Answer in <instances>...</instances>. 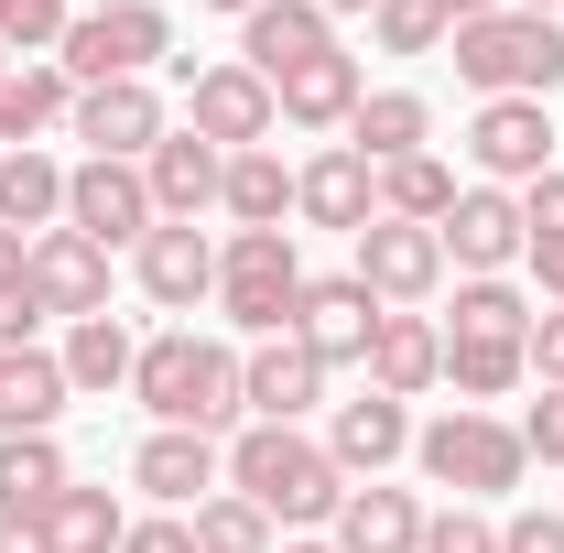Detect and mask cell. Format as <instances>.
I'll return each mask as SVG.
<instances>
[{
	"instance_id": "cell-33",
	"label": "cell",
	"mask_w": 564,
	"mask_h": 553,
	"mask_svg": "<svg viewBox=\"0 0 564 553\" xmlns=\"http://www.w3.org/2000/svg\"><path fill=\"white\" fill-rule=\"evenodd\" d=\"M445 380H456V402L478 413V402H499V391L532 380V358H521V337H445Z\"/></svg>"
},
{
	"instance_id": "cell-26",
	"label": "cell",
	"mask_w": 564,
	"mask_h": 553,
	"mask_svg": "<svg viewBox=\"0 0 564 553\" xmlns=\"http://www.w3.org/2000/svg\"><path fill=\"white\" fill-rule=\"evenodd\" d=\"M434 380H445V326H434V315H380V337H369V391L413 402Z\"/></svg>"
},
{
	"instance_id": "cell-53",
	"label": "cell",
	"mask_w": 564,
	"mask_h": 553,
	"mask_svg": "<svg viewBox=\"0 0 564 553\" xmlns=\"http://www.w3.org/2000/svg\"><path fill=\"white\" fill-rule=\"evenodd\" d=\"M76 11H120V0H76Z\"/></svg>"
},
{
	"instance_id": "cell-37",
	"label": "cell",
	"mask_w": 564,
	"mask_h": 553,
	"mask_svg": "<svg viewBox=\"0 0 564 553\" xmlns=\"http://www.w3.org/2000/svg\"><path fill=\"white\" fill-rule=\"evenodd\" d=\"M369 22H380V55H445V33H456L445 0H380Z\"/></svg>"
},
{
	"instance_id": "cell-29",
	"label": "cell",
	"mask_w": 564,
	"mask_h": 553,
	"mask_svg": "<svg viewBox=\"0 0 564 553\" xmlns=\"http://www.w3.org/2000/svg\"><path fill=\"white\" fill-rule=\"evenodd\" d=\"M217 207H228V228H282V217H293V163H282L272 141H261V152H228Z\"/></svg>"
},
{
	"instance_id": "cell-50",
	"label": "cell",
	"mask_w": 564,
	"mask_h": 553,
	"mask_svg": "<svg viewBox=\"0 0 564 553\" xmlns=\"http://www.w3.org/2000/svg\"><path fill=\"white\" fill-rule=\"evenodd\" d=\"M315 11H326V22H337V11H380V0H315Z\"/></svg>"
},
{
	"instance_id": "cell-32",
	"label": "cell",
	"mask_w": 564,
	"mask_h": 553,
	"mask_svg": "<svg viewBox=\"0 0 564 553\" xmlns=\"http://www.w3.org/2000/svg\"><path fill=\"white\" fill-rule=\"evenodd\" d=\"M467 185H456V163H434V152H402V163H380V217H413V228H445Z\"/></svg>"
},
{
	"instance_id": "cell-15",
	"label": "cell",
	"mask_w": 564,
	"mask_h": 553,
	"mask_svg": "<svg viewBox=\"0 0 564 553\" xmlns=\"http://www.w3.org/2000/svg\"><path fill=\"white\" fill-rule=\"evenodd\" d=\"M217 478H228V445H217V434L152 423V434L131 445V488H141V499H163V510H196V499H217Z\"/></svg>"
},
{
	"instance_id": "cell-45",
	"label": "cell",
	"mask_w": 564,
	"mask_h": 553,
	"mask_svg": "<svg viewBox=\"0 0 564 553\" xmlns=\"http://www.w3.org/2000/svg\"><path fill=\"white\" fill-rule=\"evenodd\" d=\"M33 326H44V304H33V282H11L0 293V347H33Z\"/></svg>"
},
{
	"instance_id": "cell-44",
	"label": "cell",
	"mask_w": 564,
	"mask_h": 553,
	"mask_svg": "<svg viewBox=\"0 0 564 553\" xmlns=\"http://www.w3.org/2000/svg\"><path fill=\"white\" fill-rule=\"evenodd\" d=\"M521 228H532V239H564V163L521 185Z\"/></svg>"
},
{
	"instance_id": "cell-35",
	"label": "cell",
	"mask_w": 564,
	"mask_h": 553,
	"mask_svg": "<svg viewBox=\"0 0 564 553\" xmlns=\"http://www.w3.org/2000/svg\"><path fill=\"white\" fill-rule=\"evenodd\" d=\"M445 337H532V293L521 282H456Z\"/></svg>"
},
{
	"instance_id": "cell-2",
	"label": "cell",
	"mask_w": 564,
	"mask_h": 553,
	"mask_svg": "<svg viewBox=\"0 0 564 553\" xmlns=\"http://www.w3.org/2000/svg\"><path fill=\"white\" fill-rule=\"evenodd\" d=\"M131 402L152 423H185V434H228V423L250 413V402H239V347H228V337H196V326L141 337Z\"/></svg>"
},
{
	"instance_id": "cell-38",
	"label": "cell",
	"mask_w": 564,
	"mask_h": 553,
	"mask_svg": "<svg viewBox=\"0 0 564 553\" xmlns=\"http://www.w3.org/2000/svg\"><path fill=\"white\" fill-rule=\"evenodd\" d=\"M66 22H76V0H0V44L11 55H55Z\"/></svg>"
},
{
	"instance_id": "cell-54",
	"label": "cell",
	"mask_w": 564,
	"mask_h": 553,
	"mask_svg": "<svg viewBox=\"0 0 564 553\" xmlns=\"http://www.w3.org/2000/svg\"><path fill=\"white\" fill-rule=\"evenodd\" d=\"M11 66H22V55H11V44H0V76H11Z\"/></svg>"
},
{
	"instance_id": "cell-22",
	"label": "cell",
	"mask_w": 564,
	"mask_h": 553,
	"mask_svg": "<svg viewBox=\"0 0 564 553\" xmlns=\"http://www.w3.org/2000/svg\"><path fill=\"white\" fill-rule=\"evenodd\" d=\"M326 543H337V553H423V499L369 478V488H348V499H337Z\"/></svg>"
},
{
	"instance_id": "cell-5",
	"label": "cell",
	"mask_w": 564,
	"mask_h": 553,
	"mask_svg": "<svg viewBox=\"0 0 564 553\" xmlns=\"http://www.w3.org/2000/svg\"><path fill=\"white\" fill-rule=\"evenodd\" d=\"M413 456H423V478H434V488H456L467 510H478V499H499V488H521V467H532V456H521V423L467 413V402L423 423V434H413Z\"/></svg>"
},
{
	"instance_id": "cell-6",
	"label": "cell",
	"mask_w": 564,
	"mask_h": 553,
	"mask_svg": "<svg viewBox=\"0 0 564 553\" xmlns=\"http://www.w3.org/2000/svg\"><path fill=\"white\" fill-rule=\"evenodd\" d=\"M174 55V22L152 11V0H120V11H76L66 44H55V66L76 76V87H109V76H152Z\"/></svg>"
},
{
	"instance_id": "cell-13",
	"label": "cell",
	"mask_w": 564,
	"mask_h": 553,
	"mask_svg": "<svg viewBox=\"0 0 564 553\" xmlns=\"http://www.w3.org/2000/svg\"><path fill=\"white\" fill-rule=\"evenodd\" d=\"M66 228H87L98 250H141L163 217H152V185H141V163H76L66 174Z\"/></svg>"
},
{
	"instance_id": "cell-47",
	"label": "cell",
	"mask_w": 564,
	"mask_h": 553,
	"mask_svg": "<svg viewBox=\"0 0 564 553\" xmlns=\"http://www.w3.org/2000/svg\"><path fill=\"white\" fill-rule=\"evenodd\" d=\"M22 272H33V239H22V228H0V293H11Z\"/></svg>"
},
{
	"instance_id": "cell-11",
	"label": "cell",
	"mask_w": 564,
	"mask_h": 553,
	"mask_svg": "<svg viewBox=\"0 0 564 553\" xmlns=\"http://www.w3.org/2000/svg\"><path fill=\"white\" fill-rule=\"evenodd\" d=\"M66 131L98 152V163H152V141L174 131L163 120V98H152V76H109V87H76Z\"/></svg>"
},
{
	"instance_id": "cell-24",
	"label": "cell",
	"mask_w": 564,
	"mask_h": 553,
	"mask_svg": "<svg viewBox=\"0 0 564 553\" xmlns=\"http://www.w3.org/2000/svg\"><path fill=\"white\" fill-rule=\"evenodd\" d=\"M76 402L55 347H0V434H55V413Z\"/></svg>"
},
{
	"instance_id": "cell-36",
	"label": "cell",
	"mask_w": 564,
	"mask_h": 553,
	"mask_svg": "<svg viewBox=\"0 0 564 553\" xmlns=\"http://www.w3.org/2000/svg\"><path fill=\"white\" fill-rule=\"evenodd\" d=\"M185 521H196V553H272V521H261V510H250L239 488H217V499H196Z\"/></svg>"
},
{
	"instance_id": "cell-42",
	"label": "cell",
	"mask_w": 564,
	"mask_h": 553,
	"mask_svg": "<svg viewBox=\"0 0 564 553\" xmlns=\"http://www.w3.org/2000/svg\"><path fill=\"white\" fill-rule=\"evenodd\" d=\"M499 553H564V510H510L499 521Z\"/></svg>"
},
{
	"instance_id": "cell-49",
	"label": "cell",
	"mask_w": 564,
	"mask_h": 553,
	"mask_svg": "<svg viewBox=\"0 0 564 553\" xmlns=\"http://www.w3.org/2000/svg\"><path fill=\"white\" fill-rule=\"evenodd\" d=\"M272 553H337V543H326V532H293V543H272Z\"/></svg>"
},
{
	"instance_id": "cell-27",
	"label": "cell",
	"mask_w": 564,
	"mask_h": 553,
	"mask_svg": "<svg viewBox=\"0 0 564 553\" xmlns=\"http://www.w3.org/2000/svg\"><path fill=\"white\" fill-rule=\"evenodd\" d=\"M66 445L55 434H0V521H44L66 499Z\"/></svg>"
},
{
	"instance_id": "cell-16",
	"label": "cell",
	"mask_w": 564,
	"mask_h": 553,
	"mask_svg": "<svg viewBox=\"0 0 564 553\" xmlns=\"http://www.w3.org/2000/svg\"><path fill=\"white\" fill-rule=\"evenodd\" d=\"M293 217H304V228H369V217H380V163H369V152H348V141H326V152H315V163H293Z\"/></svg>"
},
{
	"instance_id": "cell-23",
	"label": "cell",
	"mask_w": 564,
	"mask_h": 553,
	"mask_svg": "<svg viewBox=\"0 0 564 553\" xmlns=\"http://www.w3.org/2000/svg\"><path fill=\"white\" fill-rule=\"evenodd\" d=\"M358 98H369V76H358L348 44H337V55H315V66H293V76L272 87V109L293 120V131H348Z\"/></svg>"
},
{
	"instance_id": "cell-28",
	"label": "cell",
	"mask_w": 564,
	"mask_h": 553,
	"mask_svg": "<svg viewBox=\"0 0 564 553\" xmlns=\"http://www.w3.org/2000/svg\"><path fill=\"white\" fill-rule=\"evenodd\" d=\"M0 228H22V239L66 228V163L55 152H0Z\"/></svg>"
},
{
	"instance_id": "cell-7",
	"label": "cell",
	"mask_w": 564,
	"mask_h": 553,
	"mask_svg": "<svg viewBox=\"0 0 564 553\" xmlns=\"http://www.w3.org/2000/svg\"><path fill=\"white\" fill-rule=\"evenodd\" d=\"M348 250H358L348 272L369 282L391 315H423V304L445 293V239H434V228H413V217H369Z\"/></svg>"
},
{
	"instance_id": "cell-20",
	"label": "cell",
	"mask_w": 564,
	"mask_h": 553,
	"mask_svg": "<svg viewBox=\"0 0 564 553\" xmlns=\"http://www.w3.org/2000/svg\"><path fill=\"white\" fill-rule=\"evenodd\" d=\"M326 456H337V478H380L391 456H413V413L391 402V391H358V402H337L326 413Z\"/></svg>"
},
{
	"instance_id": "cell-39",
	"label": "cell",
	"mask_w": 564,
	"mask_h": 553,
	"mask_svg": "<svg viewBox=\"0 0 564 553\" xmlns=\"http://www.w3.org/2000/svg\"><path fill=\"white\" fill-rule=\"evenodd\" d=\"M423 553H499V521L467 510V499H445V510H423Z\"/></svg>"
},
{
	"instance_id": "cell-1",
	"label": "cell",
	"mask_w": 564,
	"mask_h": 553,
	"mask_svg": "<svg viewBox=\"0 0 564 553\" xmlns=\"http://www.w3.org/2000/svg\"><path fill=\"white\" fill-rule=\"evenodd\" d=\"M228 488L272 521V532H315V521H337V456H326V434H304V423H239L228 434Z\"/></svg>"
},
{
	"instance_id": "cell-18",
	"label": "cell",
	"mask_w": 564,
	"mask_h": 553,
	"mask_svg": "<svg viewBox=\"0 0 564 553\" xmlns=\"http://www.w3.org/2000/svg\"><path fill=\"white\" fill-rule=\"evenodd\" d=\"M315 55H337V22H326L315 0H261V11L239 22V66L261 76V87H282V76L315 66Z\"/></svg>"
},
{
	"instance_id": "cell-10",
	"label": "cell",
	"mask_w": 564,
	"mask_h": 553,
	"mask_svg": "<svg viewBox=\"0 0 564 553\" xmlns=\"http://www.w3.org/2000/svg\"><path fill=\"white\" fill-rule=\"evenodd\" d=\"M326 380H337V369L293 337V326L239 347V402H250V423H304L315 402H326Z\"/></svg>"
},
{
	"instance_id": "cell-41",
	"label": "cell",
	"mask_w": 564,
	"mask_h": 553,
	"mask_svg": "<svg viewBox=\"0 0 564 553\" xmlns=\"http://www.w3.org/2000/svg\"><path fill=\"white\" fill-rule=\"evenodd\" d=\"M120 553H196V521H185V510H152V521L120 532Z\"/></svg>"
},
{
	"instance_id": "cell-14",
	"label": "cell",
	"mask_w": 564,
	"mask_h": 553,
	"mask_svg": "<svg viewBox=\"0 0 564 553\" xmlns=\"http://www.w3.org/2000/svg\"><path fill=\"white\" fill-rule=\"evenodd\" d=\"M380 315H391V304H380L358 272H326V282H304V304H293V337L315 347L326 369H369V337H380Z\"/></svg>"
},
{
	"instance_id": "cell-40",
	"label": "cell",
	"mask_w": 564,
	"mask_h": 553,
	"mask_svg": "<svg viewBox=\"0 0 564 553\" xmlns=\"http://www.w3.org/2000/svg\"><path fill=\"white\" fill-rule=\"evenodd\" d=\"M521 358H532V391H564V304H543V315H532Z\"/></svg>"
},
{
	"instance_id": "cell-51",
	"label": "cell",
	"mask_w": 564,
	"mask_h": 553,
	"mask_svg": "<svg viewBox=\"0 0 564 553\" xmlns=\"http://www.w3.org/2000/svg\"><path fill=\"white\" fill-rule=\"evenodd\" d=\"M196 11H239V22H250V11H261V0H196Z\"/></svg>"
},
{
	"instance_id": "cell-25",
	"label": "cell",
	"mask_w": 564,
	"mask_h": 553,
	"mask_svg": "<svg viewBox=\"0 0 564 553\" xmlns=\"http://www.w3.org/2000/svg\"><path fill=\"white\" fill-rule=\"evenodd\" d=\"M66 109H76V76L55 66V55H22V66L0 76V152H33Z\"/></svg>"
},
{
	"instance_id": "cell-46",
	"label": "cell",
	"mask_w": 564,
	"mask_h": 553,
	"mask_svg": "<svg viewBox=\"0 0 564 553\" xmlns=\"http://www.w3.org/2000/svg\"><path fill=\"white\" fill-rule=\"evenodd\" d=\"M521 261H532V282H543V304H564V239H532Z\"/></svg>"
},
{
	"instance_id": "cell-19",
	"label": "cell",
	"mask_w": 564,
	"mask_h": 553,
	"mask_svg": "<svg viewBox=\"0 0 564 553\" xmlns=\"http://www.w3.org/2000/svg\"><path fill=\"white\" fill-rule=\"evenodd\" d=\"M131 272H141V293H152L163 315H196V304L217 293V239H207V228H185V217H163V228L131 250Z\"/></svg>"
},
{
	"instance_id": "cell-9",
	"label": "cell",
	"mask_w": 564,
	"mask_h": 553,
	"mask_svg": "<svg viewBox=\"0 0 564 553\" xmlns=\"http://www.w3.org/2000/svg\"><path fill=\"white\" fill-rule=\"evenodd\" d=\"M467 163H478V185H532V174H554V109H543V98H478Z\"/></svg>"
},
{
	"instance_id": "cell-3",
	"label": "cell",
	"mask_w": 564,
	"mask_h": 553,
	"mask_svg": "<svg viewBox=\"0 0 564 553\" xmlns=\"http://www.w3.org/2000/svg\"><path fill=\"white\" fill-rule=\"evenodd\" d=\"M445 55H456V76L478 98H554L564 87V22L554 11H489V22H456Z\"/></svg>"
},
{
	"instance_id": "cell-17",
	"label": "cell",
	"mask_w": 564,
	"mask_h": 553,
	"mask_svg": "<svg viewBox=\"0 0 564 553\" xmlns=\"http://www.w3.org/2000/svg\"><path fill=\"white\" fill-rule=\"evenodd\" d=\"M33 304H44V315H109V250H98V239H87V228H44V239H33Z\"/></svg>"
},
{
	"instance_id": "cell-4",
	"label": "cell",
	"mask_w": 564,
	"mask_h": 553,
	"mask_svg": "<svg viewBox=\"0 0 564 553\" xmlns=\"http://www.w3.org/2000/svg\"><path fill=\"white\" fill-rule=\"evenodd\" d=\"M304 250H293V228H228V250H217V315L239 326V337H282L293 326V304H304Z\"/></svg>"
},
{
	"instance_id": "cell-48",
	"label": "cell",
	"mask_w": 564,
	"mask_h": 553,
	"mask_svg": "<svg viewBox=\"0 0 564 553\" xmlns=\"http://www.w3.org/2000/svg\"><path fill=\"white\" fill-rule=\"evenodd\" d=\"M0 553H44V521H0Z\"/></svg>"
},
{
	"instance_id": "cell-21",
	"label": "cell",
	"mask_w": 564,
	"mask_h": 553,
	"mask_svg": "<svg viewBox=\"0 0 564 553\" xmlns=\"http://www.w3.org/2000/svg\"><path fill=\"white\" fill-rule=\"evenodd\" d=\"M141 185H152V217H196L217 207V185H228V152L217 141H196V131H163L152 141V163H141Z\"/></svg>"
},
{
	"instance_id": "cell-52",
	"label": "cell",
	"mask_w": 564,
	"mask_h": 553,
	"mask_svg": "<svg viewBox=\"0 0 564 553\" xmlns=\"http://www.w3.org/2000/svg\"><path fill=\"white\" fill-rule=\"evenodd\" d=\"M510 11H554V0H510Z\"/></svg>"
},
{
	"instance_id": "cell-30",
	"label": "cell",
	"mask_w": 564,
	"mask_h": 553,
	"mask_svg": "<svg viewBox=\"0 0 564 553\" xmlns=\"http://www.w3.org/2000/svg\"><path fill=\"white\" fill-rule=\"evenodd\" d=\"M55 358H66V380H76V391H131V369H141V337L120 326V315H76Z\"/></svg>"
},
{
	"instance_id": "cell-8",
	"label": "cell",
	"mask_w": 564,
	"mask_h": 553,
	"mask_svg": "<svg viewBox=\"0 0 564 553\" xmlns=\"http://www.w3.org/2000/svg\"><path fill=\"white\" fill-rule=\"evenodd\" d=\"M185 131L217 141V152H261L282 131V109H272V87L228 55V66H185Z\"/></svg>"
},
{
	"instance_id": "cell-34",
	"label": "cell",
	"mask_w": 564,
	"mask_h": 553,
	"mask_svg": "<svg viewBox=\"0 0 564 553\" xmlns=\"http://www.w3.org/2000/svg\"><path fill=\"white\" fill-rule=\"evenodd\" d=\"M120 532H131V510L109 488H66L44 510V553H120Z\"/></svg>"
},
{
	"instance_id": "cell-12",
	"label": "cell",
	"mask_w": 564,
	"mask_h": 553,
	"mask_svg": "<svg viewBox=\"0 0 564 553\" xmlns=\"http://www.w3.org/2000/svg\"><path fill=\"white\" fill-rule=\"evenodd\" d=\"M434 239H445V261H456L467 282H510V261L532 250V228H521V196H510V185H467V196L445 207Z\"/></svg>"
},
{
	"instance_id": "cell-43",
	"label": "cell",
	"mask_w": 564,
	"mask_h": 553,
	"mask_svg": "<svg viewBox=\"0 0 564 553\" xmlns=\"http://www.w3.org/2000/svg\"><path fill=\"white\" fill-rule=\"evenodd\" d=\"M521 456H543V467H564V391H543V402L521 413Z\"/></svg>"
},
{
	"instance_id": "cell-31",
	"label": "cell",
	"mask_w": 564,
	"mask_h": 553,
	"mask_svg": "<svg viewBox=\"0 0 564 553\" xmlns=\"http://www.w3.org/2000/svg\"><path fill=\"white\" fill-rule=\"evenodd\" d=\"M434 141V109H423L413 87H369L348 120V152H369V163H402V152H423Z\"/></svg>"
}]
</instances>
